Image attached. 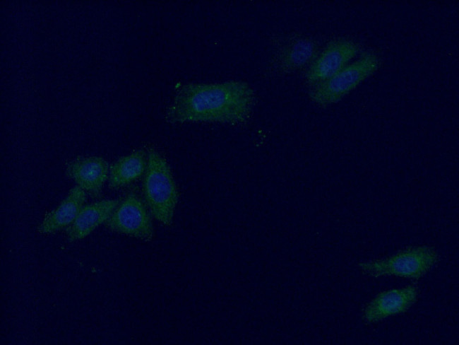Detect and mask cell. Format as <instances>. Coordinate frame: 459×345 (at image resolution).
Masks as SVG:
<instances>
[{"mask_svg": "<svg viewBox=\"0 0 459 345\" xmlns=\"http://www.w3.org/2000/svg\"><path fill=\"white\" fill-rule=\"evenodd\" d=\"M147 165V152L140 149L117 160L109 166L110 189L124 187L143 176Z\"/></svg>", "mask_w": 459, "mask_h": 345, "instance_id": "obj_12", "label": "cell"}, {"mask_svg": "<svg viewBox=\"0 0 459 345\" xmlns=\"http://www.w3.org/2000/svg\"><path fill=\"white\" fill-rule=\"evenodd\" d=\"M439 255L429 246L407 248L383 259L359 264L364 274L373 277L395 276L418 279L438 262Z\"/></svg>", "mask_w": 459, "mask_h": 345, "instance_id": "obj_4", "label": "cell"}, {"mask_svg": "<svg viewBox=\"0 0 459 345\" xmlns=\"http://www.w3.org/2000/svg\"><path fill=\"white\" fill-rule=\"evenodd\" d=\"M119 200L107 199L84 204L74 221L66 229L67 239L70 242L82 240L105 224Z\"/></svg>", "mask_w": 459, "mask_h": 345, "instance_id": "obj_10", "label": "cell"}, {"mask_svg": "<svg viewBox=\"0 0 459 345\" xmlns=\"http://www.w3.org/2000/svg\"><path fill=\"white\" fill-rule=\"evenodd\" d=\"M87 194L78 186L73 187L56 208L44 218L37 227L40 234H52L66 229L84 206Z\"/></svg>", "mask_w": 459, "mask_h": 345, "instance_id": "obj_11", "label": "cell"}, {"mask_svg": "<svg viewBox=\"0 0 459 345\" xmlns=\"http://www.w3.org/2000/svg\"><path fill=\"white\" fill-rule=\"evenodd\" d=\"M360 51V45L352 40L335 38L330 40L306 69L305 81L311 87L326 81L349 64Z\"/></svg>", "mask_w": 459, "mask_h": 345, "instance_id": "obj_6", "label": "cell"}, {"mask_svg": "<svg viewBox=\"0 0 459 345\" xmlns=\"http://www.w3.org/2000/svg\"><path fill=\"white\" fill-rule=\"evenodd\" d=\"M152 218L143 199L129 192L119 200L105 226L110 230L149 241L154 235Z\"/></svg>", "mask_w": 459, "mask_h": 345, "instance_id": "obj_5", "label": "cell"}, {"mask_svg": "<svg viewBox=\"0 0 459 345\" xmlns=\"http://www.w3.org/2000/svg\"><path fill=\"white\" fill-rule=\"evenodd\" d=\"M109 166L108 162L100 156L78 157L68 163L66 174L87 195L97 198L108 180Z\"/></svg>", "mask_w": 459, "mask_h": 345, "instance_id": "obj_8", "label": "cell"}, {"mask_svg": "<svg viewBox=\"0 0 459 345\" xmlns=\"http://www.w3.org/2000/svg\"><path fill=\"white\" fill-rule=\"evenodd\" d=\"M417 296L418 288L415 286L383 291L366 305L364 318L369 322H374L404 312L416 302Z\"/></svg>", "mask_w": 459, "mask_h": 345, "instance_id": "obj_9", "label": "cell"}, {"mask_svg": "<svg viewBox=\"0 0 459 345\" xmlns=\"http://www.w3.org/2000/svg\"><path fill=\"white\" fill-rule=\"evenodd\" d=\"M381 64L380 57L366 51L326 81L309 88L308 95L316 105L326 107L341 100L362 82L375 73Z\"/></svg>", "mask_w": 459, "mask_h": 345, "instance_id": "obj_3", "label": "cell"}, {"mask_svg": "<svg viewBox=\"0 0 459 345\" xmlns=\"http://www.w3.org/2000/svg\"><path fill=\"white\" fill-rule=\"evenodd\" d=\"M321 50L319 43L311 37L294 34L281 42L273 56L270 67L279 74L306 69Z\"/></svg>", "mask_w": 459, "mask_h": 345, "instance_id": "obj_7", "label": "cell"}, {"mask_svg": "<svg viewBox=\"0 0 459 345\" xmlns=\"http://www.w3.org/2000/svg\"><path fill=\"white\" fill-rule=\"evenodd\" d=\"M147 165L143 176V199L153 218L164 226L172 223L179 192L170 167L156 150L147 151Z\"/></svg>", "mask_w": 459, "mask_h": 345, "instance_id": "obj_2", "label": "cell"}, {"mask_svg": "<svg viewBox=\"0 0 459 345\" xmlns=\"http://www.w3.org/2000/svg\"><path fill=\"white\" fill-rule=\"evenodd\" d=\"M256 93L246 82L181 84L166 110L171 124L211 122L234 127L245 125L255 106Z\"/></svg>", "mask_w": 459, "mask_h": 345, "instance_id": "obj_1", "label": "cell"}]
</instances>
